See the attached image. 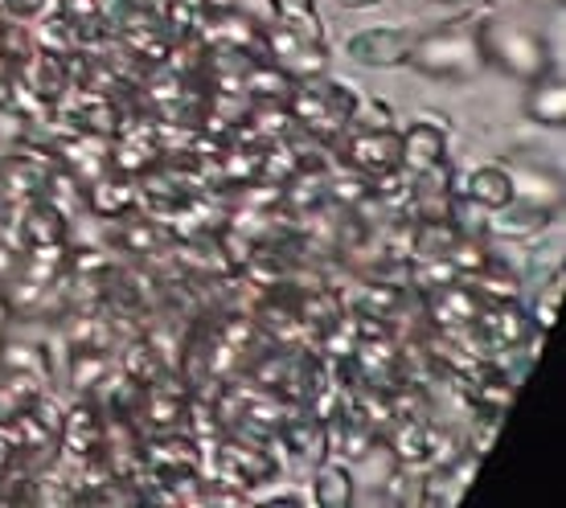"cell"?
<instances>
[{
	"mask_svg": "<svg viewBox=\"0 0 566 508\" xmlns=\"http://www.w3.org/2000/svg\"><path fill=\"white\" fill-rule=\"evenodd\" d=\"M50 0H0V21H38Z\"/></svg>",
	"mask_w": 566,
	"mask_h": 508,
	"instance_id": "28",
	"label": "cell"
},
{
	"mask_svg": "<svg viewBox=\"0 0 566 508\" xmlns=\"http://www.w3.org/2000/svg\"><path fill=\"white\" fill-rule=\"evenodd\" d=\"M13 107V74H0V112Z\"/></svg>",
	"mask_w": 566,
	"mask_h": 508,
	"instance_id": "32",
	"label": "cell"
},
{
	"mask_svg": "<svg viewBox=\"0 0 566 508\" xmlns=\"http://www.w3.org/2000/svg\"><path fill=\"white\" fill-rule=\"evenodd\" d=\"M17 239H21V246H66L71 218L50 198H33L25 205H17Z\"/></svg>",
	"mask_w": 566,
	"mask_h": 508,
	"instance_id": "12",
	"label": "cell"
},
{
	"mask_svg": "<svg viewBox=\"0 0 566 508\" xmlns=\"http://www.w3.org/2000/svg\"><path fill=\"white\" fill-rule=\"evenodd\" d=\"M551 222H554V213L530 210V205H522V201H510V205H501V210L489 213V222H484V234L525 242V239H538V234L551 226Z\"/></svg>",
	"mask_w": 566,
	"mask_h": 508,
	"instance_id": "20",
	"label": "cell"
},
{
	"mask_svg": "<svg viewBox=\"0 0 566 508\" xmlns=\"http://www.w3.org/2000/svg\"><path fill=\"white\" fill-rule=\"evenodd\" d=\"M530 4H538V9H554V4H563V0H530Z\"/></svg>",
	"mask_w": 566,
	"mask_h": 508,
	"instance_id": "34",
	"label": "cell"
},
{
	"mask_svg": "<svg viewBox=\"0 0 566 508\" xmlns=\"http://www.w3.org/2000/svg\"><path fill=\"white\" fill-rule=\"evenodd\" d=\"M415 33L419 29H407V25L357 29L354 38L345 42V54L354 57L357 66H369V71H395V66H407Z\"/></svg>",
	"mask_w": 566,
	"mask_h": 508,
	"instance_id": "6",
	"label": "cell"
},
{
	"mask_svg": "<svg viewBox=\"0 0 566 508\" xmlns=\"http://www.w3.org/2000/svg\"><path fill=\"white\" fill-rule=\"evenodd\" d=\"M263 57H268L275 71L287 74L292 83L328 74V45H312L280 25L263 29Z\"/></svg>",
	"mask_w": 566,
	"mask_h": 508,
	"instance_id": "8",
	"label": "cell"
},
{
	"mask_svg": "<svg viewBox=\"0 0 566 508\" xmlns=\"http://www.w3.org/2000/svg\"><path fill=\"white\" fill-rule=\"evenodd\" d=\"M271 13H275V25L296 33L312 45H328L325 38V17L316 9V0H268Z\"/></svg>",
	"mask_w": 566,
	"mask_h": 508,
	"instance_id": "21",
	"label": "cell"
},
{
	"mask_svg": "<svg viewBox=\"0 0 566 508\" xmlns=\"http://www.w3.org/2000/svg\"><path fill=\"white\" fill-rule=\"evenodd\" d=\"M427 311L436 316V325L443 328V332H464V328L476 325L481 296H476L464 279H452V283H443V287H431Z\"/></svg>",
	"mask_w": 566,
	"mask_h": 508,
	"instance_id": "15",
	"label": "cell"
},
{
	"mask_svg": "<svg viewBox=\"0 0 566 508\" xmlns=\"http://www.w3.org/2000/svg\"><path fill=\"white\" fill-rule=\"evenodd\" d=\"M165 156V140H160V127L148 119H128V124H115L112 140V169L140 177Z\"/></svg>",
	"mask_w": 566,
	"mask_h": 508,
	"instance_id": "11",
	"label": "cell"
},
{
	"mask_svg": "<svg viewBox=\"0 0 566 508\" xmlns=\"http://www.w3.org/2000/svg\"><path fill=\"white\" fill-rule=\"evenodd\" d=\"M558 316H563V267L554 271L551 279H546V287L538 292V304H534V311H530V325L546 337V332L558 328Z\"/></svg>",
	"mask_w": 566,
	"mask_h": 508,
	"instance_id": "26",
	"label": "cell"
},
{
	"mask_svg": "<svg viewBox=\"0 0 566 508\" xmlns=\"http://www.w3.org/2000/svg\"><path fill=\"white\" fill-rule=\"evenodd\" d=\"M312 505L316 508H349L357 500L354 493V472L345 459H333L325 455L321 464H316V476H312Z\"/></svg>",
	"mask_w": 566,
	"mask_h": 508,
	"instance_id": "19",
	"label": "cell"
},
{
	"mask_svg": "<svg viewBox=\"0 0 566 508\" xmlns=\"http://www.w3.org/2000/svg\"><path fill=\"white\" fill-rule=\"evenodd\" d=\"M448 140H452V131L448 124H439L436 115H423V119H415L402 136H398V148H402V165L398 169L407 172V177H423V172L439 169L443 160H448Z\"/></svg>",
	"mask_w": 566,
	"mask_h": 508,
	"instance_id": "10",
	"label": "cell"
},
{
	"mask_svg": "<svg viewBox=\"0 0 566 508\" xmlns=\"http://www.w3.org/2000/svg\"><path fill=\"white\" fill-rule=\"evenodd\" d=\"M17 267H21V246L0 242V287H9V283H13Z\"/></svg>",
	"mask_w": 566,
	"mask_h": 508,
	"instance_id": "30",
	"label": "cell"
},
{
	"mask_svg": "<svg viewBox=\"0 0 566 508\" xmlns=\"http://www.w3.org/2000/svg\"><path fill=\"white\" fill-rule=\"evenodd\" d=\"M54 156L21 148V152L0 156V201L4 205H25V201L42 198L50 177H54Z\"/></svg>",
	"mask_w": 566,
	"mask_h": 508,
	"instance_id": "7",
	"label": "cell"
},
{
	"mask_svg": "<svg viewBox=\"0 0 566 508\" xmlns=\"http://www.w3.org/2000/svg\"><path fill=\"white\" fill-rule=\"evenodd\" d=\"M230 4H234V0H169V4H165V25H169L172 42L193 38L206 17L222 13V9H230Z\"/></svg>",
	"mask_w": 566,
	"mask_h": 508,
	"instance_id": "24",
	"label": "cell"
},
{
	"mask_svg": "<svg viewBox=\"0 0 566 508\" xmlns=\"http://www.w3.org/2000/svg\"><path fill=\"white\" fill-rule=\"evenodd\" d=\"M476 38H481L484 66H496L501 74H510L517 83H538L546 74H554L551 42L538 25L517 21V17H484L476 21Z\"/></svg>",
	"mask_w": 566,
	"mask_h": 508,
	"instance_id": "2",
	"label": "cell"
},
{
	"mask_svg": "<svg viewBox=\"0 0 566 508\" xmlns=\"http://www.w3.org/2000/svg\"><path fill=\"white\" fill-rule=\"evenodd\" d=\"M525 119L538 127H563L566 124V83L558 74H546L538 83H530L525 95Z\"/></svg>",
	"mask_w": 566,
	"mask_h": 508,
	"instance_id": "22",
	"label": "cell"
},
{
	"mask_svg": "<svg viewBox=\"0 0 566 508\" xmlns=\"http://www.w3.org/2000/svg\"><path fill=\"white\" fill-rule=\"evenodd\" d=\"M9 325H13V304H9V296H4V287H0V337L9 332Z\"/></svg>",
	"mask_w": 566,
	"mask_h": 508,
	"instance_id": "31",
	"label": "cell"
},
{
	"mask_svg": "<svg viewBox=\"0 0 566 508\" xmlns=\"http://www.w3.org/2000/svg\"><path fill=\"white\" fill-rule=\"evenodd\" d=\"M505 169L513 177V201L558 218V210H563V181H558V172L542 169L534 160H510Z\"/></svg>",
	"mask_w": 566,
	"mask_h": 508,
	"instance_id": "13",
	"label": "cell"
},
{
	"mask_svg": "<svg viewBox=\"0 0 566 508\" xmlns=\"http://www.w3.org/2000/svg\"><path fill=\"white\" fill-rule=\"evenodd\" d=\"M0 373H29L50 385L54 378V361L45 353L42 345L33 340H13V337H0Z\"/></svg>",
	"mask_w": 566,
	"mask_h": 508,
	"instance_id": "23",
	"label": "cell"
},
{
	"mask_svg": "<svg viewBox=\"0 0 566 508\" xmlns=\"http://www.w3.org/2000/svg\"><path fill=\"white\" fill-rule=\"evenodd\" d=\"M340 9H369V4H378V0H337Z\"/></svg>",
	"mask_w": 566,
	"mask_h": 508,
	"instance_id": "33",
	"label": "cell"
},
{
	"mask_svg": "<svg viewBox=\"0 0 566 508\" xmlns=\"http://www.w3.org/2000/svg\"><path fill=\"white\" fill-rule=\"evenodd\" d=\"M407 66L431 83L468 86L484 74L481 38H476V17H455L436 29H419Z\"/></svg>",
	"mask_w": 566,
	"mask_h": 508,
	"instance_id": "1",
	"label": "cell"
},
{
	"mask_svg": "<svg viewBox=\"0 0 566 508\" xmlns=\"http://www.w3.org/2000/svg\"><path fill=\"white\" fill-rule=\"evenodd\" d=\"M57 447L71 464H95L107 447V414H103L99 398H78L71 410H62V426H57Z\"/></svg>",
	"mask_w": 566,
	"mask_h": 508,
	"instance_id": "4",
	"label": "cell"
},
{
	"mask_svg": "<svg viewBox=\"0 0 566 508\" xmlns=\"http://www.w3.org/2000/svg\"><path fill=\"white\" fill-rule=\"evenodd\" d=\"M349 127H395V112H390V103H382V99H361V95H357L354 119H349Z\"/></svg>",
	"mask_w": 566,
	"mask_h": 508,
	"instance_id": "27",
	"label": "cell"
},
{
	"mask_svg": "<svg viewBox=\"0 0 566 508\" xmlns=\"http://www.w3.org/2000/svg\"><path fill=\"white\" fill-rule=\"evenodd\" d=\"M115 357L112 349H95V345H74L71 349V366H66V378H71L74 394L78 398H95L103 390V381L115 373Z\"/></svg>",
	"mask_w": 566,
	"mask_h": 508,
	"instance_id": "18",
	"label": "cell"
},
{
	"mask_svg": "<svg viewBox=\"0 0 566 508\" xmlns=\"http://www.w3.org/2000/svg\"><path fill=\"white\" fill-rule=\"evenodd\" d=\"M354 103H357L354 83H337V78H328V74H316V78L292 83L283 107L292 115V124L304 127L312 140L337 144L340 136L349 131Z\"/></svg>",
	"mask_w": 566,
	"mask_h": 508,
	"instance_id": "3",
	"label": "cell"
},
{
	"mask_svg": "<svg viewBox=\"0 0 566 508\" xmlns=\"http://www.w3.org/2000/svg\"><path fill=\"white\" fill-rule=\"evenodd\" d=\"M189 402H193V398H189V390H185L181 381L165 369V373H156L153 381H144V385H140L136 414H140V423L153 426V431H177V426H185Z\"/></svg>",
	"mask_w": 566,
	"mask_h": 508,
	"instance_id": "9",
	"label": "cell"
},
{
	"mask_svg": "<svg viewBox=\"0 0 566 508\" xmlns=\"http://www.w3.org/2000/svg\"><path fill=\"white\" fill-rule=\"evenodd\" d=\"M17 464H21V452H17L13 435H9V426L0 423V476H13Z\"/></svg>",
	"mask_w": 566,
	"mask_h": 508,
	"instance_id": "29",
	"label": "cell"
},
{
	"mask_svg": "<svg viewBox=\"0 0 566 508\" xmlns=\"http://www.w3.org/2000/svg\"><path fill=\"white\" fill-rule=\"evenodd\" d=\"M140 198H144L140 181L115 169H107L103 177H95V181L83 189L86 210L95 213V218H128V213L140 205Z\"/></svg>",
	"mask_w": 566,
	"mask_h": 508,
	"instance_id": "14",
	"label": "cell"
},
{
	"mask_svg": "<svg viewBox=\"0 0 566 508\" xmlns=\"http://www.w3.org/2000/svg\"><path fill=\"white\" fill-rule=\"evenodd\" d=\"M275 438H280L283 447H292L296 459H304V464H312V467L328 455V426H325V419H316L308 406L296 410V414H283L280 435Z\"/></svg>",
	"mask_w": 566,
	"mask_h": 508,
	"instance_id": "16",
	"label": "cell"
},
{
	"mask_svg": "<svg viewBox=\"0 0 566 508\" xmlns=\"http://www.w3.org/2000/svg\"><path fill=\"white\" fill-rule=\"evenodd\" d=\"M455 193H464L472 205H481V210L493 213L513 201V177L501 160H493V165H476V169L464 172V181L455 184Z\"/></svg>",
	"mask_w": 566,
	"mask_h": 508,
	"instance_id": "17",
	"label": "cell"
},
{
	"mask_svg": "<svg viewBox=\"0 0 566 508\" xmlns=\"http://www.w3.org/2000/svg\"><path fill=\"white\" fill-rule=\"evenodd\" d=\"M443 4H468V0H443Z\"/></svg>",
	"mask_w": 566,
	"mask_h": 508,
	"instance_id": "35",
	"label": "cell"
},
{
	"mask_svg": "<svg viewBox=\"0 0 566 508\" xmlns=\"http://www.w3.org/2000/svg\"><path fill=\"white\" fill-rule=\"evenodd\" d=\"M42 390H50V385L29 378V373H0V423H13Z\"/></svg>",
	"mask_w": 566,
	"mask_h": 508,
	"instance_id": "25",
	"label": "cell"
},
{
	"mask_svg": "<svg viewBox=\"0 0 566 508\" xmlns=\"http://www.w3.org/2000/svg\"><path fill=\"white\" fill-rule=\"evenodd\" d=\"M340 140H345V165L361 172L366 181L398 172V165H402V148H398L395 127H349Z\"/></svg>",
	"mask_w": 566,
	"mask_h": 508,
	"instance_id": "5",
	"label": "cell"
}]
</instances>
